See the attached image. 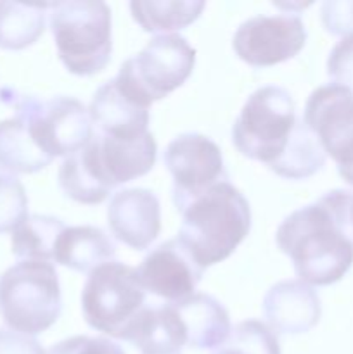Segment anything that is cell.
I'll list each match as a JSON object with an SVG mask.
<instances>
[{"instance_id":"13","label":"cell","mask_w":353,"mask_h":354,"mask_svg":"<svg viewBox=\"0 0 353 354\" xmlns=\"http://www.w3.org/2000/svg\"><path fill=\"white\" fill-rule=\"evenodd\" d=\"M137 273L145 292L166 303H179L196 294L204 270L175 237L152 249L142 259Z\"/></svg>"},{"instance_id":"29","label":"cell","mask_w":353,"mask_h":354,"mask_svg":"<svg viewBox=\"0 0 353 354\" xmlns=\"http://www.w3.org/2000/svg\"><path fill=\"white\" fill-rule=\"evenodd\" d=\"M0 354H45V351L31 335L0 328Z\"/></svg>"},{"instance_id":"25","label":"cell","mask_w":353,"mask_h":354,"mask_svg":"<svg viewBox=\"0 0 353 354\" xmlns=\"http://www.w3.org/2000/svg\"><path fill=\"white\" fill-rule=\"evenodd\" d=\"M28 218L24 185L9 173H0V234L14 232Z\"/></svg>"},{"instance_id":"23","label":"cell","mask_w":353,"mask_h":354,"mask_svg":"<svg viewBox=\"0 0 353 354\" xmlns=\"http://www.w3.org/2000/svg\"><path fill=\"white\" fill-rule=\"evenodd\" d=\"M64 221L48 214H31L12 232L10 248L19 261H52Z\"/></svg>"},{"instance_id":"24","label":"cell","mask_w":353,"mask_h":354,"mask_svg":"<svg viewBox=\"0 0 353 354\" xmlns=\"http://www.w3.org/2000/svg\"><path fill=\"white\" fill-rule=\"evenodd\" d=\"M213 354H280L277 334L260 320H244L232 328L227 341Z\"/></svg>"},{"instance_id":"2","label":"cell","mask_w":353,"mask_h":354,"mask_svg":"<svg viewBox=\"0 0 353 354\" xmlns=\"http://www.w3.org/2000/svg\"><path fill=\"white\" fill-rule=\"evenodd\" d=\"M158 145L151 131L118 138L93 131L89 144L61 162L57 182L62 194L85 206L104 203L116 187L154 168Z\"/></svg>"},{"instance_id":"28","label":"cell","mask_w":353,"mask_h":354,"mask_svg":"<svg viewBox=\"0 0 353 354\" xmlns=\"http://www.w3.org/2000/svg\"><path fill=\"white\" fill-rule=\"evenodd\" d=\"M45 354H125V351L109 339L75 335L51 346Z\"/></svg>"},{"instance_id":"6","label":"cell","mask_w":353,"mask_h":354,"mask_svg":"<svg viewBox=\"0 0 353 354\" xmlns=\"http://www.w3.org/2000/svg\"><path fill=\"white\" fill-rule=\"evenodd\" d=\"M62 296L52 263L19 261L0 275V317L10 330L38 335L59 320Z\"/></svg>"},{"instance_id":"20","label":"cell","mask_w":353,"mask_h":354,"mask_svg":"<svg viewBox=\"0 0 353 354\" xmlns=\"http://www.w3.org/2000/svg\"><path fill=\"white\" fill-rule=\"evenodd\" d=\"M54 161L48 158L31 135L26 120L14 114L0 121V169L6 173L31 175Z\"/></svg>"},{"instance_id":"18","label":"cell","mask_w":353,"mask_h":354,"mask_svg":"<svg viewBox=\"0 0 353 354\" xmlns=\"http://www.w3.org/2000/svg\"><path fill=\"white\" fill-rule=\"evenodd\" d=\"M127 342L142 354H180L187 346V337L173 304L149 303Z\"/></svg>"},{"instance_id":"1","label":"cell","mask_w":353,"mask_h":354,"mask_svg":"<svg viewBox=\"0 0 353 354\" xmlns=\"http://www.w3.org/2000/svg\"><path fill=\"white\" fill-rule=\"evenodd\" d=\"M275 244L301 282L311 287L339 282L353 265L352 190H331L293 211L277 228Z\"/></svg>"},{"instance_id":"7","label":"cell","mask_w":353,"mask_h":354,"mask_svg":"<svg viewBox=\"0 0 353 354\" xmlns=\"http://www.w3.org/2000/svg\"><path fill=\"white\" fill-rule=\"evenodd\" d=\"M147 304V292L137 268L120 261L104 263L90 272L82 290V313L87 325L118 341H128Z\"/></svg>"},{"instance_id":"4","label":"cell","mask_w":353,"mask_h":354,"mask_svg":"<svg viewBox=\"0 0 353 354\" xmlns=\"http://www.w3.org/2000/svg\"><path fill=\"white\" fill-rule=\"evenodd\" d=\"M303 116L286 88L260 86L248 97L232 124V144L244 158L265 165L272 171L296 137Z\"/></svg>"},{"instance_id":"17","label":"cell","mask_w":353,"mask_h":354,"mask_svg":"<svg viewBox=\"0 0 353 354\" xmlns=\"http://www.w3.org/2000/svg\"><path fill=\"white\" fill-rule=\"evenodd\" d=\"M170 304H173L183 325L187 348L218 349L230 335L228 311L210 294L196 292L187 299Z\"/></svg>"},{"instance_id":"12","label":"cell","mask_w":353,"mask_h":354,"mask_svg":"<svg viewBox=\"0 0 353 354\" xmlns=\"http://www.w3.org/2000/svg\"><path fill=\"white\" fill-rule=\"evenodd\" d=\"M307 28L296 14H258L246 19L232 38L235 55L253 68H269L296 57L307 44Z\"/></svg>"},{"instance_id":"26","label":"cell","mask_w":353,"mask_h":354,"mask_svg":"<svg viewBox=\"0 0 353 354\" xmlns=\"http://www.w3.org/2000/svg\"><path fill=\"white\" fill-rule=\"evenodd\" d=\"M327 76L331 83L353 92V37L341 38L327 57Z\"/></svg>"},{"instance_id":"11","label":"cell","mask_w":353,"mask_h":354,"mask_svg":"<svg viewBox=\"0 0 353 354\" xmlns=\"http://www.w3.org/2000/svg\"><path fill=\"white\" fill-rule=\"evenodd\" d=\"M303 121L317 137L338 173L353 187V92L336 83L317 86L308 97Z\"/></svg>"},{"instance_id":"10","label":"cell","mask_w":353,"mask_h":354,"mask_svg":"<svg viewBox=\"0 0 353 354\" xmlns=\"http://www.w3.org/2000/svg\"><path fill=\"white\" fill-rule=\"evenodd\" d=\"M163 165L173 178L172 199L182 213L196 197L228 180L221 149L203 133H180L166 145Z\"/></svg>"},{"instance_id":"16","label":"cell","mask_w":353,"mask_h":354,"mask_svg":"<svg viewBox=\"0 0 353 354\" xmlns=\"http://www.w3.org/2000/svg\"><path fill=\"white\" fill-rule=\"evenodd\" d=\"M149 109L151 107L128 95L113 78L96 90L89 106V114L93 131L97 133L118 138H134L149 131Z\"/></svg>"},{"instance_id":"3","label":"cell","mask_w":353,"mask_h":354,"mask_svg":"<svg viewBox=\"0 0 353 354\" xmlns=\"http://www.w3.org/2000/svg\"><path fill=\"white\" fill-rule=\"evenodd\" d=\"M251 230V207L228 180L196 197L182 211L179 239L206 270L225 261Z\"/></svg>"},{"instance_id":"21","label":"cell","mask_w":353,"mask_h":354,"mask_svg":"<svg viewBox=\"0 0 353 354\" xmlns=\"http://www.w3.org/2000/svg\"><path fill=\"white\" fill-rule=\"evenodd\" d=\"M135 23L147 33L172 35L199 19L206 2L203 0H134L128 3Z\"/></svg>"},{"instance_id":"5","label":"cell","mask_w":353,"mask_h":354,"mask_svg":"<svg viewBox=\"0 0 353 354\" xmlns=\"http://www.w3.org/2000/svg\"><path fill=\"white\" fill-rule=\"evenodd\" d=\"M51 31L64 68L76 76L99 75L113 54L111 9L100 0L51 3Z\"/></svg>"},{"instance_id":"27","label":"cell","mask_w":353,"mask_h":354,"mask_svg":"<svg viewBox=\"0 0 353 354\" xmlns=\"http://www.w3.org/2000/svg\"><path fill=\"white\" fill-rule=\"evenodd\" d=\"M325 31L334 37H353V0H329L320 7Z\"/></svg>"},{"instance_id":"14","label":"cell","mask_w":353,"mask_h":354,"mask_svg":"<svg viewBox=\"0 0 353 354\" xmlns=\"http://www.w3.org/2000/svg\"><path fill=\"white\" fill-rule=\"evenodd\" d=\"M107 225L121 244L144 251L161 230V204L149 189H123L113 194L107 204Z\"/></svg>"},{"instance_id":"9","label":"cell","mask_w":353,"mask_h":354,"mask_svg":"<svg viewBox=\"0 0 353 354\" xmlns=\"http://www.w3.org/2000/svg\"><path fill=\"white\" fill-rule=\"evenodd\" d=\"M14 114L26 120L38 147L52 159H66L93 137L89 109L75 97L57 95L42 100L21 95L14 100Z\"/></svg>"},{"instance_id":"19","label":"cell","mask_w":353,"mask_h":354,"mask_svg":"<svg viewBox=\"0 0 353 354\" xmlns=\"http://www.w3.org/2000/svg\"><path fill=\"white\" fill-rule=\"evenodd\" d=\"M116 244L99 227H66L55 244L54 261L80 273H90L104 263L113 261Z\"/></svg>"},{"instance_id":"22","label":"cell","mask_w":353,"mask_h":354,"mask_svg":"<svg viewBox=\"0 0 353 354\" xmlns=\"http://www.w3.org/2000/svg\"><path fill=\"white\" fill-rule=\"evenodd\" d=\"M51 3L0 2V48L23 50L31 47L45 30V10Z\"/></svg>"},{"instance_id":"15","label":"cell","mask_w":353,"mask_h":354,"mask_svg":"<svg viewBox=\"0 0 353 354\" xmlns=\"http://www.w3.org/2000/svg\"><path fill=\"white\" fill-rule=\"evenodd\" d=\"M266 324L275 334L300 335L320 322L322 303L317 290L301 280H280L263 297Z\"/></svg>"},{"instance_id":"8","label":"cell","mask_w":353,"mask_h":354,"mask_svg":"<svg viewBox=\"0 0 353 354\" xmlns=\"http://www.w3.org/2000/svg\"><path fill=\"white\" fill-rule=\"evenodd\" d=\"M196 66V48L179 33L158 35L128 57L114 76L118 85L144 106L168 97L183 85Z\"/></svg>"}]
</instances>
